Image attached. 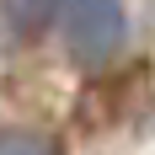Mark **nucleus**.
<instances>
[{
  "label": "nucleus",
  "instance_id": "obj_2",
  "mask_svg": "<svg viewBox=\"0 0 155 155\" xmlns=\"http://www.w3.org/2000/svg\"><path fill=\"white\" fill-rule=\"evenodd\" d=\"M54 16H59V0H0V21H5V32L16 43L43 38L54 27Z\"/></svg>",
  "mask_w": 155,
  "mask_h": 155
},
{
  "label": "nucleus",
  "instance_id": "obj_3",
  "mask_svg": "<svg viewBox=\"0 0 155 155\" xmlns=\"http://www.w3.org/2000/svg\"><path fill=\"white\" fill-rule=\"evenodd\" d=\"M0 155H59V144L48 139V134L21 128V134H5V139H0Z\"/></svg>",
  "mask_w": 155,
  "mask_h": 155
},
{
  "label": "nucleus",
  "instance_id": "obj_1",
  "mask_svg": "<svg viewBox=\"0 0 155 155\" xmlns=\"http://www.w3.org/2000/svg\"><path fill=\"white\" fill-rule=\"evenodd\" d=\"M54 21H59L70 64L86 70V75H102L128 48V11H123V0H59V16Z\"/></svg>",
  "mask_w": 155,
  "mask_h": 155
}]
</instances>
